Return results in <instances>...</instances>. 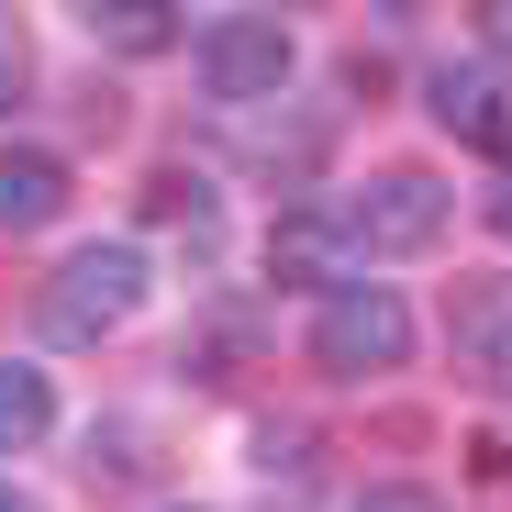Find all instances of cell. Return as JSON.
Wrapping results in <instances>:
<instances>
[{
    "label": "cell",
    "instance_id": "15",
    "mask_svg": "<svg viewBox=\"0 0 512 512\" xmlns=\"http://www.w3.org/2000/svg\"><path fill=\"white\" fill-rule=\"evenodd\" d=\"M0 512H45V501H34V490H12V479H0Z\"/></svg>",
    "mask_w": 512,
    "mask_h": 512
},
{
    "label": "cell",
    "instance_id": "8",
    "mask_svg": "<svg viewBox=\"0 0 512 512\" xmlns=\"http://www.w3.org/2000/svg\"><path fill=\"white\" fill-rule=\"evenodd\" d=\"M56 212H67V156L0 145V234H45Z\"/></svg>",
    "mask_w": 512,
    "mask_h": 512
},
{
    "label": "cell",
    "instance_id": "2",
    "mask_svg": "<svg viewBox=\"0 0 512 512\" xmlns=\"http://www.w3.org/2000/svg\"><path fill=\"white\" fill-rule=\"evenodd\" d=\"M412 357V301L390 290V279H357V290H334L323 312H312V368L323 379H379V368H401Z\"/></svg>",
    "mask_w": 512,
    "mask_h": 512
},
{
    "label": "cell",
    "instance_id": "7",
    "mask_svg": "<svg viewBox=\"0 0 512 512\" xmlns=\"http://www.w3.org/2000/svg\"><path fill=\"white\" fill-rule=\"evenodd\" d=\"M435 123H446L457 145H479V156H512V78H501L490 56L435 67Z\"/></svg>",
    "mask_w": 512,
    "mask_h": 512
},
{
    "label": "cell",
    "instance_id": "6",
    "mask_svg": "<svg viewBox=\"0 0 512 512\" xmlns=\"http://www.w3.org/2000/svg\"><path fill=\"white\" fill-rule=\"evenodd\" d=\"M357 268H368V245L346 234V212H279L268 223V279H301V290H357Z\"/></svg>",
    "mask_w": 512,
    "mask_h": 512
},
{
    "label": "cell",
    "instance_id": "12",
    "mask_svg": "<svg viewBox=\"0 0 512 512\" xmlns=\"http://www.w3.org/2000/svg\"><path fill=\"white\" fill-rule=\"evenodd\" d=\"M0 90H23V34L0 23Z\"/></svg>",
    "mask_w": 512,
    "mask_h": 512
},
{
    "label": "cell",
    "instance_id": "10",
    "mask_svg": "<svg viewBox=\"0 0 512 512\" xmlns=\"http://www.w3.org/2000/svg\"><path fill=\"white\" fill-rule=\"evenodd\" d=\"M90 45H123V56H156V45H179V23H167V0H90Z\"/></svg>",
    "mask_w": 512,
    "mask_h": 512
},
{
    "label": "cell",
    "instance_id": "11",
    "mask_svg": "<svg viewBox=\"0 0 512 512\" xmlns=\"http://www.w3.org/2000/svg\"><path fill=\"white\" fill-rule=\"evenodd\" d=\"M357 512H446V490H423V479H379Z\"/></svg>",
    "mask_w": 512,
    "mask_h": 512
},
{
    "label": "cell",
    "instance_id": "4",
    "mask_svg": "<svg viewBox=\"0 0 512 512\" xmlns=\"http://www.w3.org/2000/svg\"><path fill=\"white\" fill-rule=\"evenodd\" d=\"M346 234H357L368 256H412V245L446 234V190L423 179V167H379V179L346 201Z\"/></svg>",
    "mask_w": 512,
    "mask_h": 512
},
{
    "label": "cell",
    "instance_id": "13",
    "mask_svg": "<svg viewBox=\"0 0 512 512\" xmlns=\"http://www.w3.org/2000/svg\"><path fill=\"white\" fill-rule=\"evenodd\" d=\"M479 34H490V56H512V0H490V23H479Z\"/></svg>",
    "mask_w": 512,
    "mask_h": 512
},
{
    "label": "cell",
    "instance_id": "9",
    "mask_svg": "<svg viewBox=\"0 0 512 512\" xmlns=\"http://www.w3.org/2000/svg\"><path fill=\"white\" fill-rule=\"evenodd\" d=\"M45 423H56V390H45V368H23V357H0V457H23V446H45Z\"/></svg>",
    "mask_w": 512,
    "mask_h": 512
},
{
    "label": "cell",
    "instance_id": "14",
    "mask_svg": "<svg viewBox=\"0 0 512 512\" xmlns=\"http://www.w3.org/2000/svg\"><path fill=\"white\" fill-rule=\"evenodd\" d=\"M490 234L512 245V167H501V190H490Z\"/></svg>",
    "mask_w": 512,
    "mask_h": 512
},
{
    "label": "cell",
    "instance_id": "5",
    "mask_svg": "<svg viewBox=\"0 0 512 512\" xmlns=\"http://www.w3.org/2000/svg\"><path fill=\"white\" fill-rule=\"evenodd\" d=\"M446 346H457V379L512 401V279H468L446 301Z\"/></svg>",
    "mask_w": 512,
    "mask_h": 512
},
{
    "label": "cell",
    "instance_id": "3",
    "mask_svg": "<svg viewBox=\"0 0 512 512\" xmlns=\"http://www.w3.org/2000/svg\"><path fill=\"white\" fill-rule=\"evenodd\" d=\"M290 56H301V45H290V23H279V12H223V23H201V34H190L201 90H212V101H234V112H245V101H279V90H290Z\"/></svg>",
    "mask_w": 512,
    "mask_h": 512
},
{
    "label": "cell",
    "instance_id": "1",
    "mask_svg": "<svg viewBox=\"0 0 512 512\" xmlns=\"http://www.w3.org/2000/svg\"><path fill=\"white\" fill-rule=\"evenodd\" d=\"M134 301H145V245H78V256H56V279H45V334L56 346H101V334H123L134 323Z\"/></svg>",
    "mask_w": 512,
    "mask_h": 512
}]
</instances>
